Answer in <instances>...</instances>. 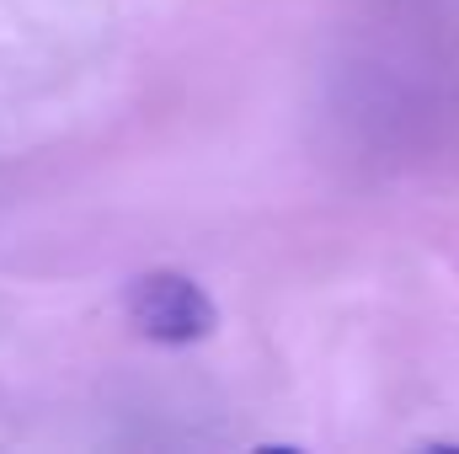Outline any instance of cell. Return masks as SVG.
I'll list each match as a JSON object with an SVG mask.
<instances>
[{
    "label": "cell",
    "instance_id": "1",
    "mask_svg": "<svg viewBox=\"0 0 459 454\" xmlns=\"http://www.w3.org/2000/svg\"><path fill=\"white\" fill-rule=\"evenodd\" d=\"M123 310L128 321L144 332L150 342H166V347H187V342H204L220 327V310L214 300L204 294L198 278L187 273H139L123 294Z\"/></svg>",
    "mask_w": 459,
    "mask_h": 454
}]
</instances>
